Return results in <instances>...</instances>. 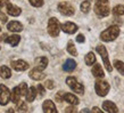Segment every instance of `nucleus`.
I'll list each match as a JSON object with an SVG mask.
<instances>
[{
  "label": "nucleus",
  "mask_w": 124,
  "mask_h": 113,
  "mask_svg": "<svg viewBox=\"0 0 124 113\" xmlns=\"http://www.w3.org/2000/svg\"><path fill=\"white\" fill-rule=\"evenodd\" d=\"M118 35H120V27L117 25H112L100 33V39L105 42H110L114 41Z\"/></svg>",
  "instance_id": "1"
},
{
  "label": "nucleus",
  "mask_w": 124,
  "mask_h": 113,
  "mask_svg": "<svg viewBox=\"0 0 124 113\" xmlns=\"http://www.w3.org/2000/svg\"><path fill=\"white\" fill-rule=\"evenodd\" d=\"M94 13L99 17H106L110 13V8L108 5V0H96L94 4Z\"/></svg>",
  "instance_id": "2"
},
{
  "label": "nucleus",
  "mask_w": 124,
  "mask_h": 113,
  "mask_svg": "<svg viewBox=\"0 0 124 113\" xmlns=\"http://www.w3.org/2000/svg\"><path fill=\"white\" fill-rule=\"evenodd\" d=\"M96 50H97V53L101 56L102 62H104V65H105L106 70H107L108 72H112L113 71V66L110 65V62H109V60H108V53H107L106 47L105 46H102V45H99V46H97Z\"/></svg>",
  "instance_id": "3"
},
{
  "label": "nucleus",
  "mask_w": 124,
  "mask_h": 113,
  "mask_svg": "<svg viewBox=\"0 0 124 113\" xmlns=\"http://www.w3.org/2000/svg\"><path fill=\"white\" fill-rule=\"evenodd\" d=\"M66 83H67L68 87H70L74 93L80 94V95L84 94V87H83V85L81 82H79L74 77H68L67 79H66Z\"/></svg>",
  "instance_id": "4"
},
{
  "label": "nucleus",
  "mask_w": 124,
  "mask_h": 113,
  "mask_svg": "<svg viewBox=\"0 0 124 113\" xmlns=\"http://www.w3.org/2000/svg\"><path fill=\"white\" fill-rule=\"evenodd\" d=\"M60 24L56 17H51L48 21V33L51 37H58L60 32Z\"/></svg>",
  "instance_id": "5"
},
{
  "label": "nucleus",
  "mask_w": 124,
  "mask_h": 113,
  "mask_svg": "<svg viewBox=\"0 0 124 113\" xmlns=\"http://www.w3.org/2000/svg\"><path fill=\"white\" fill-rule=\"evenodd\" d=\"M109 88H110V87H109V83L104 81V80H99V81H97L96 85H94V89H96L97 95L98 96H101V97H104V96H106V95L108 94Z\"/></svg>",
  "instance_id": "6"
},
{
  "label": "nucleus",
  "mask_w": 124,
  "mask_h": 113,
  "mask_svg": "<svg viewBox=\"0 0 124 113\" xmlns=\"http://www.w3.org/2000/svg\"><path fill=\"white\" fill-rule=\"evenodd\" d=\"M58 10H59L62 15L64 16H72L74 15V13H75L74 7L70 2H59L58 4Z\"/></svg>",
  "instance_id": "7"
},
{
  "label": "nucleus",
  "mask_w": 124,
  "mask_h": 113,
  "mask_svg": "<svg viewBox=\"0 0 124 113\" xmlns=\"http://www.w3.org/2000/svg\"><path fill=\"white\" fill-rule=\"evenodd\" d=\"M10 101V91L5 85H0V105H7Z\"/></svg>",
  "instance_id": "8"
},
{
  "label": "nucleus",
  "mask_w": 124,
  "mask_h": 113,
  "mask_svg": "<svg viewBox=\"0 0 124 113\" xmlns=\"http://www.w3.org/2000/svg\"><path fill=\"white\" fill-rule=\"evenodd\" d=\"M11 68L14 69L15 71L17 72H22V71H25L29 69V64H27L25 61L23 60H17V61H13L10 63Z\"/></svg>",
  "instance_id": "9"
},
{
  "label": "nucleus",
  "mask_w": 124,
  "mask_h": 113,
  "mask_svg": "<svg viewBox=\"0 0 124 113\" xmlns=\"http://www.w3.org/2000/svg\"><path fill=\"white\" fill-rule=\"evenodd\" d=\"M60 29L64 31L65 33H68V34H73L75 33L76 31H78V25L74 24V23L72 22H66V23H63L62 25H60Z\"/></svg>",
  "instance_id": "10"
},
{
  "label": "nucleus",
  "mask_w": 124,
  "mask_h": 113,
  "mask_svg": "<svg viewBox=\"0 0 124 113\" xmlns=\"http://www.w3.org/2000/svg\"><path fill=\"white\" fill-rule=\"evenodd\" d=\"M42 109H43V112L45 113H58L55 103H54L53 101H50V99H47V101L43 102Z\"/></svg>",
  "instance_id": "11"
},
{
  "label": "nucleus",
  "mask_w": 124,
  "mask_h": 113,
  "mask_svg": "<svg viewBox=\"0 0 124 113\" xmlns=\"http://www.w3.org/2000/svg\"><path fill=\"white\" fill-rule=\"evenodd\" d=\"M102 109L108 113H117L118 112V109H117V106L115 105V103L110 102V101H105V102L102 103Z\"/></svg>",
  "instance_id": "12"
},
{
  "label": "nucleus",
  "mask_w": 124,
  "mask_h": 113,
  "mask_svg": "<svg viewBox=\"0 0 124 113\" xmlns=\"http://www.w3.org/2000/svg\"><path fill=\"white\" fill-rule=\"evenodd\" d=\"M29 75H30L31 79L35 80V81H40V80L45 79L46 74L43 73L42 71H39L38 69H33V70H31L30 73H29Z\"/></svg>",
  "instance_id": "13"
},
{
  "label": "nucleus",
  "mask_w": 124,
  "mask_h": 113,
  "mask_svg": "<svg viewBox=\"0 0 124 113\" xmlns=\"http://www.w3.org/2000/svg\"><path fill=\"white\" fill-rule=\"evenodd\" d=\"M7 29L11 32H21L23 31V25L17 21H10L7 24Z\"/></svg>",
  "instance_id": "14"
},
{
  "label": "nucleus",
  "mask_w": 124,
  "mask_h": 113,
  "mask_svg": "<svg viewBox=\"0 0 124 113\" xmlns=\"http://www.w3.org/2000/svg\"><path fill=\"white\" fill-rule=\"evenodd\" d=\"M35 64H37V68L39 71H43L46 68H47V65H48V58L45 56H41V57H38L37 60H35Z\"/></svg>",
  "instance_id": "15"
},
{
  "label": "nucleus",
  "mask_w": 124,
  "mask_h": 113,
  "mask_svg": "<svg viewBox=\"0 0 124 113\" xmlns=\"http://www.w3.org/2000/svg\"><path fill=\"white\" fill-rule=\"evenodd\" d=\"M64 101L70 103L71 105H79V98L76 97L74 94H70V93H65L64 94Z\"/></svg>",
  "instance_id": "16"
},
{
  "label": "nucleus",
  "mask_w": 124,
  "mask_h": 113,
  "mask_svg": "<svg viewBox=\"0 0 124 113\" xmlns=\"http://www.w3.org/2000/svg\"><path fill=\"white\" fill-rule=\"evenodd\" d=\"M7 13L9 14V15L11 16H18L21 15V13H22V9L19 7H17V6H15V5L13 4H8L7 5Z\"/></svg>",
  "instance_id": "17"
},
{
  "label": "nucleus",
  "mask_w": 124,
  "mask_h": 113,
  "mask_svg": "<svg viewBox=\"0 0 124 113\" xmlns=\"http://www.w3.org/2000/svg\"><path fill=\"white\" fill-rule=\"evenodd\" d=\"M75 68H76V62L74 60H72V58H68L64 63V65H63V69H64V71H66V72L74 71Z\"/></svg>",
  "instance_id": "18"
},
{
  "label": "nucleus",
  "mask_w": 124,
  "mask_h": 113,
  "mask_svg": "<svg viewBox=\"0 0 124 113\" xmlns=\"http://www.w3.org/2000/svg\"><path fill=\"white\" fill-rule=\"evenodd\" d=\"M21 91H19L18 87H15L13 88V90L10 91V101L13 103H18L19 102V98H21Z\"/></svg>",
  "instance_id": "19"
},
{
  "label": "nucleus",
  "mask_w": 124,
  "mask_h": 113,
  "mask_svg": "<svg viewBox=\"0 0 124 113\" xmlns=\"http://www.w3.org/2000/svg\"><path fill=\"white\" fill-rule=\"evenodd\" d=\"M92 74L96 78H104L105 77V73H104V70H102L101 65L100 64H94V66L92 68Z\"/></svg>",
  "instance_id": "20"
},
{
  "label": "nucleus",
  "mask_w": 124,
  "mask_h": 113,
  "mask_svg": "<svg viewBox=\"0 0 124 113\" xmlns=\"http://www.w3.org/2000/svg\"><path fill=\"white\" fill-rule=\"evenodd\" d=\"M19 40H21L19 35H17V34H13V35H10V37H8L7 39H6V42L9 43L10 46H13V47H15V46H17L19 43Z\"/></svg>",
  "instance_id": "21"
},
{
  "label": "nucleus",
  "mask_w": 124,
  "mask_h": 113,
  "mask_svg": "<svg viewBox=\"0 0 124 113\" xmlns=\"http://www.w3.org/2000/svg\"><path fill=\"white\" fill-rule=\"evenodd\" d=\"M35 97H37V90H35V88L34 87H30L26 94V101L29 103H31L35 99Z\"/></svg>",
  "instance_id": "22"
},
{
  "label": "nucleus",
  "mask_w": 124,
  "mask_h": 113,
  "mask_svg": "<svg viewBox=\"0 0 124 113\" xmlns=\"http://www.w3.org/2000/svg\"><path fill=\"white\" fill-rule=\"evenodd\" d=\"M0 75H1L4 79H9V78L11 77L10 69L8 68V66H6V65L1 66V68H0Z\"/></svg>",
  "instance_id": "23"
},
{
  "label": "nucleus",
  "mask_w": 124,
  "mask_h": 113,
  "mask_svg": "<svg viewBox=\"0 0 124 113\" xmlns=\"http://www.w3.org/2000/svg\"><path fill=\"white\" fill-rule=\"evenodd\" d=\"M84 61H85V64L86 65H92L96 63V56H94V54L92 52L90 53H88L84 57Z\"/></svg>",
  "instance_id": "24"
},
{
  "label": "nucleus",
  "mask_w": 124,
  "mask_h": 113,
  "mask_svg": "<svg viewBox=\"0 0 124 113\" xmlns=\"http://www.w3.org/2000/svg\"><path fill=\"white\" fill-rule=\"evenodd\" d=\"M114 66H115V69L118 71L120 74L124 75V63L122 61H117V60L114 61Z\"/></svg>",
  "instance_id": "25"
},
{
  "label": "nucleus",
  "mask_w": 124,
  "mask_h": 113,
  "mask_svg": "<svg viewBox=\"0 0 124 113\" xmlns=\"http://www.w3.org/2000/svg\"><path fill=\"white\" fill-rule=\"evenodd\" d=\"M113 14L116 16L124 15V5H117L113 8Z\"/></svg>",
  "instance_id": "26"
},
{
  "label": "nucleus",
  "mask_w": 124,
  "mask_h": 113,
  "mask_svg": "<svg viewBox=\"0 0 124 113\" xmlns=\"http://www.w3.org/2000/svg\"><path fill=\"white\" fill-rule=\"evenodd\" d=\"M80 8H81V11H82V13H84V14L89 13V10H90V8H91L90 1H88V0H84L82 4H81Z\"/></svg>",
  "instance_id": "27"
},
{
  "label": "nucleus",
  "mask_w": 124,
  "mask_h": 113,
  "mask_svg": "<svg viewBox=\"0 0 124 113\" xmlns=\"http://www.w3.org/2000/svg\"><path fill=\"white\" fill-rule=\"evenodd\" d=\"M66 49H67V52L71 54L72 56H76V55H78V50H76L75 46H74V43H73V42H68Z\"/></svg>",
  "instance_id": "28"
},
{
  "label": "nucleus",
  "mask_w": 124,
  "mask_h": 113,
  "mask_svg": "<svg viewBox=\"0 0 124 113\" xmlns=\"http://www.w3.org/2000/svg\"><path fill=\"white\" fill-rule=\"evenodd\" d=\"M16 110H17V112L18 113H25L27 111V105L25 102H18L17 103V107H16Z\"/></svg>",
  "instance_id": "29"
},
{
  "label": "nucleus",
  "mask_w": 124,
  "mask_h": 113,
  "mask_svg": "<svg viewBox=\"0 0 124 113\" xmlns=\"http://www.w3.org/2000/svg\"><path fill=\"white\" fill-rule=\"evenodd\" d=\"M18 88H19V91H21V95H22V96H26L27 90H29V89H27L26 83H25V82H22L18 86Z\"/></svg>",
  "instance_id": "30"
},
{
  "label": "nucleus",
  "mask_w": 124,
  "mask_h": 113,
  "mask_svg": "<svg viewBox=\"0 0 124 113\" xmlns=\"http://www.w3.org/2000/svg\"><path fill=\"white\" fill-rule=\"evenodd\" d=\"M33 7H41L43 5V0H29Z\"/></svg>",
  "instance_id": "31"
},
{
  "label": "nucleus",
  "mask_w": 124,
  "mask_h": 113,
  "mask_svg": "<svg viewBox=\"0 0 124 113\" xmlns=\"http://www.w3.org/2000/svg\"><path fill=\"white\" fill-rule=\"evenodd\" d=\"M76 112H78V111H76V109H75V105H71L65 109L64 113H76Z\"/></svg>",
  "instance_id": "32"
},
{
  "label": "nucleus",
  "mask_w": 124,
  "mask_h": 113,
  "mask_svg": "<svg viewBox=\"0 0 124 113\" xmlns=\"http://www.w3.org/2000/svg\"><path fill=\"white\" fill-rule=\"evenodd\" d=\"M45 87L47 88V89H54V87H55V85H54V81L53 80H47L45 83Z\"/></svg>",
  "instance_id": "33"
},
{
  "label": "nucleus",
  "mask_w": 124,
  "mask_h": 113,
  "mask_svg": "<svg viewBox=\"0 0 124 113\" xmlns=\"http://www.w3.org/2000/svg\"><path fill=\"white\" fill-rule=\"evenodd\" d=\"M64 91H59L58 94L56 95V101L57 102H62V101H64Z\"/></svg>",
  "instance_id": "34"
},
{
  "label": "nucleus",
  "mask_w": 124,
  "mask_h": 113,
  "mask_svg": "<svg viewBox=\"0 0 124 113\" xmlns=\"http://www.w3.org/2000/svg\"><path fill=\"white\" fill-rule=\"evenodd\" d=\"M38 94L40 96H43L45 95V87L42 85H38Z\"/></svg>",
  "instance_id": "35"
},
{
  "label": "nucleus",
  "mask_w": 124,
  "mask_h": 113,
  "mask_svg": "<svg viewBox=\"0 0 124 113\" xmlns=\"http://www.w3.org/2000/svg\"><path fill=\"white\" fill-rule=\"evenodd\" d=\"M76 41L80 42V43L84 42V41H85V39H84V35H83V34H79V35L76 37Z\"/></svg>",
  "instance_id": "36"
},
{
  "label": "nucleus",
  "mask_w": 124,
  "mask_h": 113,
  "mask_svg": "<svg viewBox=\"0 0 124 113\" xmlns=\"http://www.w3.org/2000/svg\"><path fill=\"white\" fill-rule=\"evenodd\" d=\"M91 113H104V112H102V111L99 109V107L94 106V107H92V110H91Z\"/></svg>",
  "instance_id": "37"
},
{
  "label": "nucleus",
  "mask_w": 124,
  "mask_h": 113,
  "mask_svg": "<svg viewBox=\"0 0 124 113\" xmlns=\"http://www.w3.org/2000/svg\"><path fill=\"white\" fill-rule=\"evenodd\" d=\"M8 4H9V0H0V6H1V7L5 6V5L7 6Z\"/></svg>",
  "instance_id": "38"
},
{
  "label": "nucleus",
  "mask_w": 124,
  "mask_h": 113,
  "mask_svg": "<svg viewBox=\"0 0 124 113\" xmlns=\"http://www.w3.org/2000/svg\"><path fill=\"white\" fill-rule=\"evenodd\" d=\"M0 19H1V22H2V23H6V22H7V17H6L5 15H2V14L0 15Z\"/></svg>",
  "instance_id": "39"
},
{
  "label": "nucleus",
  "mask_w": 124,
  "mask_h": 113,
  "mask_svg": "<svg viewBox=\"0 0 124 113\" xmlns=\"http://www.w3.org/2000/svg\"><path fill=\"white\" fill-rule=\"evenodd\" d=\"M79 113H91V111H89L88 109H82Z\"/></svg>",
  "instance_id": "40"
},
{
  "label": "nucleus",
  "mask_w": 124,
  "mask_h": 113,
  "mask_svg": "<svg viewBox=\"0 0 124 113\" xmlns=\"http://www.w3.org/2000/svg\"><path fill=\"white\" fill-rule=\"evenodd\" d=\"M6 113H15V112H14V110L13 109H8L7 111H6Z\"/></svg>",
  "instance_id": "41"
},
{
  "label": "nucleus",
  "mask_w": 124,
  "mask_h": 113,
  "mask_svg": "<svg viewBox=\"0 0 124 113\" xmlns=\"http://www.w3.org/2000/svg\"><path fill=\"white\" fill-rule=\"evenodd\" d=\"M0 11H1V6H0ZM0 15H1V14H0Z\"/></svg>",
  "instance_id": "42"
},
{
  "label": "nucleus",
  "mask_w": 124,
  "mask_h": 113,
  "mask_svg": "<svg viewBox=\"0 0 124 113\" xmlns=\"http://www.w3.org/2000/svg\"><path fill=\"white\" fill-rule=\"evenodd\" d=\"M0 31H1V29H0Z\"/></svg>",
  "instance_id": "43"
}]
</instances>
